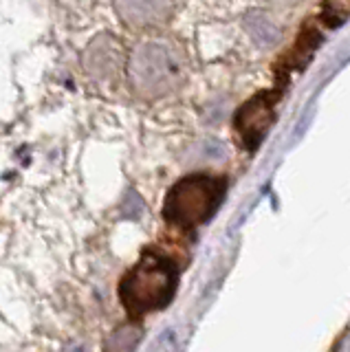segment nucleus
I'll use <instances>...</instances> for the list:
<instances>
[{"mask_svg": "<svg viewBox=\"0 0 350 352\" xmlns=\"http://www.w3.org/2000/svg\"><path fill=\"white\" fill-rule=\"evenodd\" d=\"M276 99L278 93L276 95L271 91L260 93L256 97H251L249 102H245L236 113L234 126L247 150H254L256 146H260V141L269 132L273 119H276Z\"/></svg>", "mask_w": 350, "mask_h": 352, "instance_id": "4", "label": "nucleus"}, {"mask_svg": "<svg viewBox=\"0 0 350 352\" xmlns=\"http://www.w3.org/2000/svg\"><path fill=\"white\" fill-rule=\"evenodd\" d=\"M84 66L95 80H113L122 66V47L113 36H97L84 53Z\"/></svg>", "mask_w": 350, "mask_h": 352, "instance_id": "6", "label": "nucleus"}, {"mask_svg": "<svg viewBox=\"0 0 350 352\" xmlns=\"http://www.w3.org/2000/svg\"><path fill=\"white\" fill-rule=\"evenodd\" d=\"M179 282L177 267L157 253H146L119 284V297L130 317H141L168 306Z\"/></svg>", "mask_w": 350, "mask_h": 352, "instance_id": "2", "label": "nucleus"}, {"mask_svg": "<svg viewBox=\"0 0 350 352\" xmlns=\"http://www.w3.org/2000/svg\"><path fill=\"white\" fill-rule=\"evenodd\" d=\"M188 62L183 51L170 40L139 42L128 58V82L144 99L168 97L183 86Z\"/></svg>", "mask_w": 350, "mask_h": 352, "instance_id": "1", "label": "nucleus"}, {"mask_svg": "<svg viewBox=\"0 0 350 352\" xmlns=\"http://www.w3.org/2000/svg\"><path fill=\"white\" fill-rule=\"evenodd\" d=\"M139 341V330L135 328H119L117 333L108 341V352H130Z\"/></svg>", "mask_w": 350, "mask_h": 352, "instance_id": "8", "label": "nucleus"}, {"mask_svg": "<svg viewBox=\"0 0 350 352\" xmlns=\"http://www.w3.org/2000/svg\"><path fill=\"white\" fill-rule=\"evenodd\" d=\"M225 198V181L221 176L196 172L172 185L163 203L168 223L192 229L207 223Z\"/></svg>", "mask_w": 350, "mask_h": 352, "instance_id": "3", "label": "nucleus"}, {"mask_svg": "<svg viewBox=\"0 0 350 352\" xmlns=\"http://www.w3.org/2000/svg\"><path fill=\"white\" fill-rule=\"evenodd\" d=\"M350 16V0H324L322 3V18L326 25L337 27Z\"/></svg>", "mask_w": 350, "mask_h": 352, "instance_id": "7", "label": "nucleus"}, {"mask_svg": "<svg viewBox=\"0 0 350 352\" xmlns=\"http://www.w3.org/2000/svg\"><path fill=\"white\" fill-rule=\"evenodd\" d=\"M179 0H117L122 20L133 29H159L172 20Z\"/></svg>", "mask_w": 350, "mask_h": 352, "instance_id": "5", "label": "nucleus"}]
</instances>
